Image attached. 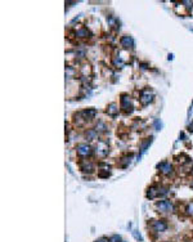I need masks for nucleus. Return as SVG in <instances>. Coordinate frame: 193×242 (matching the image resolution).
Masks as SVG:
<instances>
[{
  "label": "nucleus",
  "instance_id": "obj_20",
  "mask_svg": "<svg viewBox=\"0 0 193 242\" xmlns=\"http://www.w3.org/2000/svg\"><path fill=\"white\" fill-rule=\"evenodd\" d=\"M115 65L119 66V67H124V61L121 58H116L115 59Z\"/></svg>",
  "mask_w": 193,
  "mask_h": 242
},
{
  "label": "nucleus",
  "instance_id": "obj_11",
  "mask_svg": "<svg viewBox=\"0 0 193 242\" xmlns=\"http://www.w3.org/2000/svg\"><path fill=\"white\" fill-rule=\"evenodd\" d=\"M158 196V188L157 187H149L148 188V192H147V197L149 198V200H153V198H156Z\"/></svg>",
  "mask_w": 193,
  "mask_h": 242
},
{
  "label": "nucleus",
  "instance_id": "obj_23",
  "mask_svg": "<svg viewBox=\"0 0 193 242\" xmlns=\"http://www.w3.org/2000/svg\"><path fill=\"white\" fill-rule=\"evenodd\" d=\"M95 242H110V241L107 240V238H99V240H96Z\"/></svg>",
  "mask_w": 193,
  "mask_h": 242
},
{
  "label": "nucleus",
  "instance_id": "obj_17",
  "mask_svg": "<svg viewBox=\"0 0 193 242\" xmlns=\"http://www.w3.org/2000/svg\"><path fill=\"white\" fill-rule=\"evenodd\" d=\"M73 73H75V71H73L71 67H67V68H66V77H68V79L72 77Z\"/></svg>",
  "mask_w": 193,
  "mask_h": 242
},
{
  "label": "nucleus",
  "instance_id": "obj_7",
  "mask_svg": "<svg viewBox=\"0 0 193 242\" xmlns=\"http://www.w3.org/2000/svg\"><path fill=\"white\" fill-rule=\"evenodd\" d=\"M157 167L161 170V173H164L166 175H169V174L173 173V166H171L169 162H161V164L157 165Z\"/></svg>",
  "mask_w": 193,
  "mask_h": 242
},
{
  "label": "nucleus",
  "instance_id": "obj_10",
  "mask_svg": "<svg viewBox=\"0 0 193 242\" xmlns=\"http://www.w3.org/2000/svg\"><path fill=\"white\" fill-rule=\"evenodd\" d=\"M81 113V116L85 119V120H90V119H93L94 116H95V110H93V108H90V110H85V111H82V112H80Z\"/></svg>",
  "mask_w": 193,
  "mask_h": 242
},
{
  "label": "nucleus",
  "instance_id": "obj_5",
  "mask_svg": "<svg viewBox=\"0 0 193 242\" xmlns=\"http://www.w3.org/2000/svg\"><path fill=\"white\" fill-rule=\"evenodd\" d=\"M121 108H124V111H125V112H127V113L133 112L131 101H130V98H129V97L122 96V98H121Z\"/></svg>",
  "mask_w": 193,
  "mask_h": 242
},
{
  "label": "nucleus",
  "instance_id": "obj_14",
  "mask_svg": "<svg viewBox=\"0 0 193 242\" xmlns=\"http://www.w3.org/2000/svg\"><path fill=\"white\" fill-rule=\"evenodd\" d=\"M87 138L88 139H90V141H93V139H96V130L95 129H90V130H88L87 131Z\"/></svg>",
  "mask_w": 193,
  "mask_h": 242
},
{
  "label": "nucleus",
  "instance_id": "obj_9",
  "mask_svg": "<svg viewBox=\"0 0 193 242\" xmlns=\"http://www.w3.org/2000/svg\"><path fill=\"white\" fill-rule=\"evenodd\" d=\"M80 167L84 173H93V164L90 161H87V160L82 161L80 164Z\"/></svg>",
  "mask_w": 193,
  "mask_h": 242
},
{
  "label": "nucleus",
  "instance_id": "obj_6",
  "mask_svg": "<svg viewBox=\"0 0 193 242\" xmlns=\"http://www.w3.org/2000/svg\"><path fill=\"white\" fill-rule=\"evenodd\" d=\"M152 227H153V229L156 230V232H164V230H166V228H167V224L164 222V220H155V222L152 223Z\"/></svg>",
  "mask_w": 193,
  "mask_h": 242
},
{
  "label": "nucleus",
  "instance_id": "obj_25",
  "mask_svg": "<svg viewBox=\"0 0 193 242\" xmlns=\"http://www.w3.org/2000/svg\"><path fill=\"white\" fill-rule=\"evenodd\" d=\"M191 188H192V189H193V182H192V183H191Z\"/></svg>",
  "mask_w": 193,
  "mask_h": 242
},
{
  "label": "nucleus",
  "instance_id": "obj_19",
  "mask_svg": "<svg viewBox=\"0 0 193 242\" xmlns=\"http://www.w3.org/2000/svg\"><path fill=\"white\" fill-rule=\"evenodd\" d=\"M187 213H188L191 216H193V202H189V204H188V206H187Z\"/></svg>",
  "mask_w": 193,
  "mask_h": 242
},
{
  "label": "nucleus",
  "instance_id": "obj_8",
  "mask_svg": "<svg viewBox=\"0 0 193 242\" xmlns=\"http://www.w3.org/2000/svg\"><path fill=\"white\" fill-rule=\"evenodd\" d=\"M121 45L124 47V48H133L134 47V41H133V39L130 37V36H127V35H125V36H122V39H121Z\"/></svg>",
  "mask_w": 193,
  "mask_h": 242
},
{
  "label": "nucleus",
  "instance_id": "obj_24",
  "mask_svg": "<svg viewBox=\"0 0 193 242\" xmlns=\"http://www.w3.org/2000/svg\"><path fill=\"white\" fill-rule=\"evenodd\" d=\"M189 130H192V131H193V121H192V124L189 125Z\"/></svg>",
  "mask_w": 193,
  "mask_h": 242
},
{
  "label": "nucleus",
  "instance_id": "obj_22",
  "mask_svg": "<svg viewBox=\"0 0 193 242\" xmlns=\"http://www.w3.org/2000/svg\"><path fill=\"white\" fill-rule=\"evenodd\" d=\"M133 235H134V237H135L136 240H142V236L139 235V233L136 232V230H133Z\"/></svg>",
  "mask_w": 193,
  "mask_h": 242
},
{
  "label": "nucleus",
  "instance_id": "obj_15",
  "mask_svg": "<svg viewBox=\"0 0 193 242\" xmlns=\"http://www.w3.org/2000/svg\"><path fill=\"white\" fill-rule=\"evenodd\" d=\"M131 157H133V156H125L124 159H122V161H121V166H126L127 164H130Z\"/></svg>",
  "mask_w": 193,
  "mask_h": 242
},
{
  "label": "nucleus",
  "instance_id": "obj_3",
  "mask_svg": "<svg viewBox=\"0 0 193 242\" xmlns=\"http://www.w3.org/2000/svg\"><path fill=\"white\" fill-rule=\"evenodd\" d=\"M76 151L80 156L85 157V156H89L92 153V148H90V146L89 144H85V143H81L76 147Z\"/></svg>",
  "mask_w": 193,
  "mask_h": 242
},
{
  "label": "nucleus",
  "instance_id": "obj_13",
  "mask_svg": "<svg viewBox=\"0 0 193 242\" xmlns=\"http://www.w3.org/2000/svg\"><path fill=\"white\" fill-rule=\"evenodd\" d=\"M76 35H77L79 37H88L90 34H89V31H88L87 28H79V30L76 31Z\"/></svg>",
  "mask_w": 193,
  "mask_h": 242
},
{
  "label": "nucleus",
  "instance_id": "obj_4",
  "mask_svg": "<svg viewBox=\"0 0 193 242\" xmlns=\"http://www.w3.org/2000/svg\"><path fill=\"white\" fill-rule=\"evenodd\" d=\"M152 101H153V94H152V91H149L148 89L143 90L142 94H141V102H142V104H149Z\"/></svg>",
  "mask_w": 193,
  "mask_h": 242
},
{
  "label": "nucleus",
  "instance_id": "obj_1",
  "mask_svg": "<svg viewBox=\"0 0 193 242\" xmlns=\"http://www.w3.org/2000/svg\"><path fill=\"white\" fill-rule=\"evenodd\" d=\"M156 209L161 213H167V211H173L174 205L169 200H164V201H158L156 204Z\"/></svg>",
  "mask_w": 193,
  "mask_h": 242
},
{
  "label": "nucleus",
  "instance_id": "obj_16",
  "mask_svg": "<svg viewBox=\"0 0 193 242\" xmlns=\"http://www.w3.org/2000/svg\"><path fill=\"white\" fill-rule=\"evenodd\" d=\"M96 133H98V131H104L106 130V125L103 124V122H98V124H96Z\"/></svg>",
  "mask_w": 193,
  "mask_h": 242
},
{
  "label": "nucleus",
  "instance_id": "obj_26",
  "mask_svg": "<svg viewBox=\"0 0 193 242\" xmlns=\"http://www.w3.org/2000/svg\"><path fill=\"white\" fill-rule=\"evenodd\" d=\"M121 242H125V241H121Z\"/></svg>",
  "mask_w": 193,
  "mask_h": 242
},
{
  "label": "nucleus",
  "instance_id": "obj_21",
  "mask_svg": "<svg viewBox=\"0 0 193 242\" xmlns=\"http://www.w3.org/2000/svg\"><path fill=\"white\" fill-rule=\"evenodd\" d=\"M169 192H167V189L166 188H158V196H165V195H167Z\"/></svg>",
  "mask_w": 193,
  "mask_h": 242
},
{
  "label": "nucleus",
  "instance_id": "obj_12",
  "mask_svg": "<svg viewBox=\"0 0 193 242\" xmlns=\"http://www.w3.org/2000/svg\"><path fill=\"white\" fill-rule=\"evenodd\" d=\"M107 113L111 115V116H116L119 113V107H117L116 103H111L108 107H107Z\"/></svg>",
  "mask_w": 193,
  "mask_h": 242
},
{
  "label": "nucleus",
  "instance_id": "obj_18",
  "mask_svg": "<svg viewBox=\"0 0 193 242\" xmlns=\"http://www.w3.org/2000/svg\"><path fill=\"white\" fill-rule=\"evenodd\" d=\"M110 242H121V237L119 235H113L111 238H110Z\"/></svg>",
  "mask_w": 193,
  "mask_h": 242
},
{
  "label": "nucleus",
  "instance_id": "obj_2",
  "mask_svg": "<svg viewBox=\"0 0 193 242\" xmlns=\"http://www.w3.org/2000/svg\"><path fill=\"white\" fill-rule=\"evenodd\" d=\"M95 152H96V155L98 156H101V157H104V156H107L108 155V152H110V150H108V146H107V143H104V142H99L98 144H96V147H95Z\"/></svg>",
  "mask_w": 193,
  "mask_h": 242
}]
</instances>
